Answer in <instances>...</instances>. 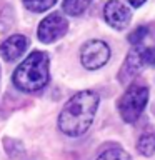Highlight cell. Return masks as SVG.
<instances>
[{"label":"cell","mask_w":155,"mask_h":160,"mask_svg":"<svg viewBox=\"0 0 155 160\" xmlns=\"http://www.w3.org/2000/svg\"><path fill=\"white\" fill-rule=\"evenodd\" d=\"M100 97L93 90H82L65 103L58 115L60 132L68 137H80L90 128L98 108Z\"/></svg>","instance_id":"1"},{"label":"cell","mask_w":155,"mask_h":160,"mask_svg":"<svg viewBox=\"0 0 155 160\" xmlns=\"http://www.w3.org/2000/svg\"><path fill=\"white\" fill-rule=\"evenodd\" d=\"M48 55L35 50L15 68L12 80L15 87L22 92H37L48 83Z\"/></svg>","instance_id":"2"},{"label":"cell","mask_w":155,"mask_h":160,"mask_svg":"<svg viewBox=\"0 0 155 160\" xmlns=\"http://www.w3.org/2000/svg\"><path fill=\"white\" fill-rule=\"evenodd\" d=\"M147 102H148V88L142 83H132L120 97L117 105L122 120L127 123L137 122L145 107H147Z\"/></svg>","instance_id":"3"},{"label":"cell","mask_w":155,"mask_h":160,"mask_svg":"<svg viewBox=\"0 0 155 160\" xmlns=\"http://www.w3.org/2000/svg\"><path fill=\"white\" fill-rule=\"evenodd\" d=\"M110 53V47L103 40H88L80 48V62L87 70H97L108 62Z\"/></svg>","instance_id":"4"},{"label":"cell","mask_w":155,"mask_h":160,"mask_svg":"<svg viewBox=\"0 0 155 160\" xmlns=\"http://www.w3.org/2000/svg\"><path fill=\"white\" fill-rule=\"evenodd\" d=\"M68 30V22L63 15L60 13H50L47 15L38 25L37 35L40 38V42L45 43H52L55 40L62 38Z\"/></svg>","instance_id":"5"},{"label":"cell","mask_w":155,"mask_h":160,"mask_svg":"<svg viewBox=\"0 0 155 160\" xmlns=\"http://www.w3.org/2000/svg\"><path fill=\"white\" fill-rule=\"evenodd\" d=\"M103 17L105 22H107L110 27L122 30L130 23V18H132V12L130 8L120 0H108L103 7Z\"/></svg>","instance_id":"6"},{"label":"cell","mask_w":155,"mask_h":160,"mask_svg":"<svg viewBox=\"0 0 155 160\" xmlns=\"http://www.w3.org/2000/svg\"><path fill=\"white\" fill-rule=\"evenodd\" d=\"M27 47H28V38L25 35L15 33L2 42V45H0V55H2V58L5 62H13L27 50Z\"/></svg>","instance_id":"7"},{"label":"cell","mask_w":155,"mask_h":160,"mask_svg":"<svg viewBox=\"0 0 155 160\" xmlns=\"http://www.w3.org/2000/svg\"><path fill=\"white\" fill-rule=\"evenodd\" d=\"M143 60H142V48L137 45V48H132L125 58V63H123V68H122V73H120V78H132L135 77L137 73H140L143 70Z\"/></svg>","instance_id":"8"},{"label":"cell","mask_w":155,"mask_h":160,"mask_svg":"<svg viewBox=\"0 0 155 160\" xmlns=\"http://www.w3.org/2000/svg\"><path fill=\"white\" fill-rule=\"evenodd\" d=\"M137 150L143 157H152V155H155V132L143 133L137 142Z\"/></svg>","instance_id":"9"},{"label":"cell","mask_w":155,"mask_h":160,"mask_svg":"<svg viewBox=\"0 0 155 160\" xmlns=\"http://www.w3.org/2000/svg\"><path fill=\"white\" fill-rule=\"evenodd\" d=\"M90 3H92V0H63L62 7L65 13L77 17V15H82L90 7Z\"/></svg>","instance_id":"10"},{"label":"cell","mask_w":155,"mask_h":160,"mask_svg":"<svg viewBox=\"0 0 155 160\" xmlns=\"http://www.w3.org/2000/svg\"><path fill=\"white\" fill-rule=\"evenodd\" d=\"M97 160H130V155L120 147H110L103 150L97 157Z\"/></svg>","instance_id":"11"},{"label":"cell","mask_w":155,"mask_h":160,"mask_svg":"<svg viewBox=\"0 0 155 160\" xmlns=\"http://www.w3.org/2000/svg\"><path fill=\"white\" fill-rule=\"evenodd\" d=\"M25 8H28L30 12H45V10H48L50 7H53L55 3H57V0H22Z\"/></svg>","instance_id":"12"},{"label":"cell","mask_w":155,"mask_h":160,"mask_svg":"<svg viewBox=\"0 0 155 160\" xmlns=\"http://www.w3.org/2000/svg\"><path fill=\"white\" fill-rule=\"evenodd\" d=\"M147 35H148V28L142 25V27H137L132 33L128 35V42L133 43V45H140V43L143 42V38L147 37Z\"/></svg>","instance_id":"13"},{"label":"cell","mask_w":155,"mask_h":160,"mask_svg":"<svg viewBox=\"0 0 155 160\" xmlns=\"http://www.w3.org/2000/svg\"><path fill=\"white\" fill-rule=\"evenodd\" d=\"M142 60L143 65L155 67V48H142Z\"/></svg>","instance_id":"14"},{"label":"cell","mask_w":155,"mask_h":160,"mask_svg":"<svg viewBox=\"0 0 155 160\" xmlns=\"http://www.w3.org/2000/svg\"><path fill=\"white\" fill-rule=\"evenodd\" d=\"M127 2L132 5V7H140V5L145 3V0H127Z\"/></svg>","instance_id":"15"}]
</instances>
